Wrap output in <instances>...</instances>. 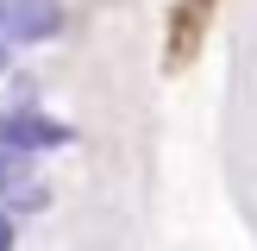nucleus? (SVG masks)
I'll return each instance as SVG.
<instances>
[{"label":"nucleus","instance_id":"nucleus-4","mask_svg":"<svg viewBox=\"0 0 257 251\" xmlns=\"http://www.w3.org/2000/svg\"><path fill=\"white\" fill-rule=\"evenodd\" d=\"M13 238H19V232H13V207L0 201V251H13Z\"/></svg>","mask_w":257,"mask_h":251},{"label":"nucleus","instance_id":"nucleus-3","mask_svg":"<svg viewBox=\"0 0 257 251\" xmlns=\"http://www.w3.org/2000/svg\"><path fill=\"white\" fill-rule=\"evenodd\" d=\"M32 163H38V157H25V151H13L7 138H0V201H13L19 188H32V182H38Z\"/></svg>","mask_w":257,"mask_h":251},{"label":"nucleus","instance_id":"nucleus-5","mask_svg":"<svg viewBox=\"0 0 257 251\" xmlns=\"http://www.w3.org/2000/svg\"><path fill=\"white\" fill-rule=\"evenodd\" d=\"M7 57H13V44H7V38H0V69H7Z\"/></svg>","mask_w":257,"mask_h":251},{"label":"nucleus","instance_id":"nucleus-2","mask_svg":"<svg viewBox=\"0 0 257 251\" xmlns=\"http://www.w3.org/2000/svg\"><path fill=\"white\" fill-rule=\"evenodd\" d=\"M0 138H7L13 151H25V157H44V151H63L75 132L63 119H50L44 107H7L0 113Z\"/></svg>","mask_w":257,"mask_h":251},{"label":"nucleus","instance_id":"nucleus-1","mask_svg":"<svg viewBox=\"0 0 257 251\" xmlns=\"http://www.w3.org/2000/svg\"><path fill=\"white\" fill-rule=\"evenodd\" d=\"M63 25H69L63 0H0V38L7 44H50V38H63Z\"/></svg>","mask_w":257,"mask_h":251}]
</instances>
